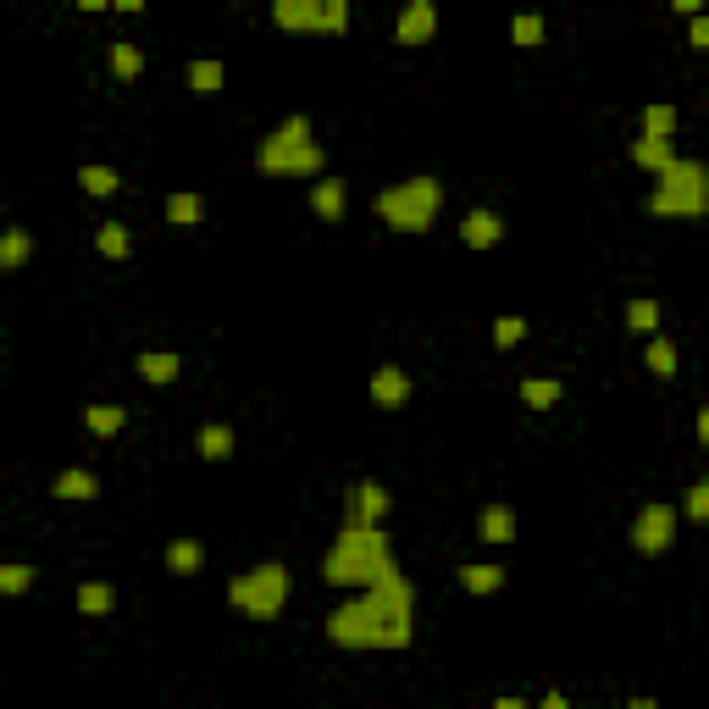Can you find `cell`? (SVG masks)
<instances>
[{"instance_id": "cell-27", "label": "cell", "mask_w": 709, "mask_h": 709, "mask_svg": "<svg viewBox=\"0 0 709 709\" xmlns=\"http://www.w3.org/2000/svg\"><path fill=\"white\" fill-rule=\"evenodd\" d=\"M643 139H676V111L671 106H643Z\"/></svg>"}, {"instance_id": "cell-22", "label": "cell", "mask_w": 709, "mask_h": 709, "mask_svg": "<svg viewBox=\"0 0 709 709\" xmlns=\"http://www.w3.org/2000/svg\"><path fill=\"white\" fill-rule=\"evenodd\" d=\"M34 255V239H28L23 228H12V233H0V272H17V266Z\"/></svg>"}, {"instance_id": "cell-37", "label": "cell", "mask_w": 709, "mask_h": 709, "mask_svg": "<svg viewBox=\"0 0 709 709\" xmlns=\"http://www.w3.org/2000/svg\"><path fill=\"white\" fill-rule=\"evenodd\" d=\"M709 516V482H693L687 488V521H704Z\"/></svg>"}, {"instance_id": "cell-24", "label": "cell", "mask_w": 709, "mask_h": 709, "mask_svg": "<svg viewBox=\"0 0 709 709\" xmlns=\"http://www.w3.org/2000/svg\"><path fill=\"white\" fill-rule=\"evenodd\" d=\"M122 421H128V410H122V405H89L84 410V427H89V433H100V438L122 433Z\"/></svg>"}, {"instance_id": "cell-34", "label": "cell", "mask_w": 709, "mask_h": 709, "mask_svg": "<svg viewBox=\"0 0 709 709\" xmlns=\"http://www.w3.org/2000/svg\"><path fill=\"white\" fill-rule=\"evenodd\" d=\"M521 338H527V322H521V316H499V322H493V344L499 349L521 344Z\"/></svg>"}, {"instance_id": "cell-12", "label": "cell", "mask_w": 709, "mask_h": 709, "mask_svg": "<svg viewBox=\"0 0 709 709\" xmlns=\"http://www.w3.org/2000/svg\"><path fill=\"white\" fill-rule=\"evenodd\" d=\"M372 399L383 410H405L410 405V377L399 372V366H377L372 372Z\"/></svg>"}, {"instance_id": "cell-3", "label": "cell", "mask_w": 709, "mask_h": 709, "mask_svg": "<svg viewBox=\"0 0 709 709\" xmlns=\"http://www.w3.org/2000/svg\"><path fill=\"white\" fill-rule=\"evenodd\" d=\"M322 145L311 139V117H283L277 122V133H266V145L255 150V167L266 172V178H311V172H322Z\"/></svg>"}, {"instance_id": "cell-4", "label": "cell", "mask_w": 709, "mask_h": 709, "mask_svg": "<svg viewBox=\"0 0 709 709\" xmlns=\"http://www.w3.org/2000/svg\"><path fill=\"white\" fill-rule=\"evenodd\" d=\"M704 205H709V172L698 167L693 156H676L671 167L654 178V194H649V211L665 222H693L704 217Z\"/></svg>"}, {"instance_id": "cell-36", "label": "cell", "mask_w": 709, "mask_h": 709, "mask_svg": "<svg viewBox=\"0 0 709 709\" xmlns=\"http://www.w3.org/2000/svg\"><path fill=\"white\" fill-rule=\"evenodd\" d=\"M510 34H516V45H543V17H527V12H521L516 17V23H510Z\"/></svg>"}, {"instance_id": "cell-40", "label": "cell", "mask_w": 709, "mask_h": 709, "mask_svg": "<svg viewBox=\"0 0 709 709\" xmlns=\"http://www.w3.org/2000/svg\"><path fill=\"white\" fill-rule=\"evenodd\" d=\"M538 709H571V704H565V693H543Z\"/></svg>"}, {"instance_id": "cell-20", "label": "cell", "mask_w": 709, "mask_h": 709, "mask_svg": "<svg viewBox=\"0 0 709 709\" xmlns=\"http://www.w3.org/2000/svg\"><path fill=\"white\" fill-rule=\"evenodd\" d=\"M194 444H200L205 460H228V455H233V427H222V421H205Z\"/></svg>"}, {"instance_id": "cell-9", "label": "cell", "mask_w": 709, "mask_h": 709, "mask_svg": "<svg viewBox=\"0 0 709 709\" xmlns=\"http://www.w3.org/2000/svg\"><path fill=\"white\" fill-rule=\"evenodd\" d=\"M433 28H438L433 0H410L405 12H399V23H394V39H399V45H427V39H433Z\"/></svg>"}, {"instance_id": "cell-11", "label": "cell", "mask_w": 709, "mask_h": 709, "mask_svg": "<svg viewBox=\"0 0 709 709\" xmlns=\"http://www.w3.org/2000/svg\"><path fill=\"white\" fill-rule=\"evenodd\" d=\"M460 239H466V250H493V244L505 239V222H499V211H466Z\"/></svg>"}, {"instance_id": "cell-41", "label": "cell", "mask_w": 709, "mask_h": 709, "mask_svg": "<svg viewBox=\"0 0 709 709\" xmlns=\"http://www.w3.org/2000/svg\"><path fill=\"white\" fill-rule=\"evenodd\" d=\"M626 709H660V704H654V698H632Z\"/></svg>"}, {"instance_id": "cell-19", "label": "cell", "mask_w": 709, "mask_h": 709, "mask_svg": "<svg viewBox=\"0 0 709 709\" xmlns=\"http://www.w3.org/2000/svg\"><path fill=\"white\" fill-rule=\"evenodd\" d=\"M311 205H316V217H322V222H338V217H344V183H338V178H322V183L311 189Z\"/></svg>"}, {"instance_id": "cell-6", "label": "cell", "mask_w": 709, "mask_h": 709, "mask_svg": "<svg viewBox=\"0 0 709 709\" xmlns=\"http://www.w3.org/2000/svg\"><path fill=\"white\" fill-rule=\"evenodd\" d=\"M228 604L239 615H250V621H277L283 615V604H289V565H250V571H239V577L228 582Z\"/></svg>"}, {"instance_id": "cell-26", "label": "cell", "mask_w": 709, "mask_h": 709, "mask_svg": "<svg viewBox=\"0 0 709 709\" xmlns=\"http://www.w3.org/2000/svg\"><path fill=\"white\" fill-rule=\"evenodd\" d=\"M111 604H117L111 582H84V588H78V610L84 615H111Z\"/></svg>"}, {"instance_id": "cell-39", "label": "cell", "mask_w": 709, "mask_h": 709, "mask_svg": "<svg viewBox=\"0 0 709 709\" xmlns=\"http://www.w3.org/2000/svg\"><path fill=\"white\" fill-rule=\"evenodd\" d=\"M493 709H532V704H527V698H510L505 693V698H493Z\"/></svg>"}, {"instance_id": "cell-35", "label": "cell", "mask_w": 709, "mask_h": 709, "mask_svg": "<svg viewBox=\"0 0 709 709\" xmlns=\"http://www.w3.org/2000/svg\"><path fill=\"white\" fill-rule=\"evenodd\" d=\"M349 28V6L344 0H322V28L316 34H344Z\"/></svg>"}, {"instance_id": "cell-2", "label": "cell", "mask_w": 709, "mask_h": 709, "mask_svg": "<svg viewBox=\"0 0 709 709\" xmlns=\"http://www.w3.org/2000/svg\"><path fill=\"white\" fill-rule=\"evenodd\" d=\"M322 577L333 582V588H383V582H399L405 571H399L394 549H388V532L372 527V521H355L344 516V527H338L333 549H327L322 560Z\"/></svg>"}, {"instance_id": "cell-17", "label": "cell", "mask_w": 709, "mask_h": 709, "mask_svg": "<svg viewBox=\"0 0 709 709\" xmlns=\"http://www.w3.org/2000/svg\"><path fill=\"white\" fill-rule=\"evenodd\" d=\"M167 222H178V228H200L205 222V200L200 194H167Z\"/></svg>"}, {"instance_id": "cell-18", "label": "cell", "mask_w": 709, "mask_h": 709, "mask_svg": "<svg viewBox=\"0 0 709 709\" xmlns=\"http://www.w3.org/2000/svg\"><path fill=\"white\" fill-rule=\"evenodd\" d=\"M455 577L466 593H499L505 588V571H499V565H460Z\"/></svg>"}, {"instance_id": "cell-8", "label": "cell", "mask_w": 709, "mask_h": 709, "mask_svg": "<svg viewBox=\"0 0 709 709\" xmlns=\"http://www.w3.org/2000/svg\"><path fill=\"white\" fill-rule=\"evenodd\" d=\"M344 516L383 527V516H388V493H383V482H372V477L355 482V488H349V499H344Z\"/></svg>"}, {"instance_id": "cell-25", "label": "cell", "mask_w": 709, "mask_h": 709, "mask_svg": "<svg viewBox=\"0 0 709 709\" xmlns=\"http://www.w3.org/2000/svg\"><path fill=\"white\" fill-rule=\"evenodd\" d=\"M111 73H117V78H139V73H145V50L128 45V39H117V45H111Z\"/></svg>"}, {"instance_id": "cell-21", "label": "cell", "mask_w": 709, "mask_h": 709, "mask_svg": "<svg viewBox=\"0 0 709 709\" xmlns=\"http://www.w3.org/2000/svg\"><path fill=\"white\" fill-rule=\"evenodd\" d=\"M200 560H205V549L194 538L167 543V571H178V577H194V571H200Z\"/></svg>"}, {"instance_id": "cell-30", "label": "cell", "mask_w": 709, "mask_h": 709, "mask_svg": "<svg viewBox=\"0 0 709 709\" xmlns=\"http://www.w3.org/2000/svg\"><path fill=\"white\" fill-rule=\"evenodd\" d=\"M95 244H100V255H111V261H122V255H128V228H122V222H100Z\"/></svg>"}, {"instance_id": "cell-28", "label": "cell", "mask_w": 709, "mask_h": 709, "mask_svg": "<svg viewBox=\"0 0 709 709\" xmlns=\"http://www.w3.org/2000/svg\"><path fill=\"white\" fill-rule=\"evenodd\" d=\"M521 399H527L532 410H549L554 399H560V383H554V377H527V383H521Z\"/></svg>"}, {"instance_id": "cell-32", "label": "cell", "mask_w": 709, "mask_h": 709, "mask_svg": "<svg viewBox=\"0 0 709 709\" xmlns=\"http://www.w3.org/2000/svg\"><path fill=\"white\" fill-rule=\"evenodd\" d=\"M643 361H649V372H654V377H676V344H671V338H654Z\"/></svg>"}, {"instance_id": "cell-1", "label": "cell", "mask_w": 709, "mask_h": 709, "mask_svg": "<svg viewBox=\"0 0 709 709\" xmlns=\"http://www.w3.org/2000/svg\"><path fill=\"white\" fill-rule=\"evenodd\" d=\"M327 637L338 649H410L416 637V588L410 577L383 582V588H361L327 615Z\"/></svg>"}, {"instance_id": "cell-13", "label": "cell", "mask_w": 709, "mask_h": 709, "mask_svg": "<svg viewBox=\"0 0 709 709\" xmlns=\"http://www.w3.org/2000/svg\"><path fill=\"white\" fill-rule=\"evenodd\" d=\"M50 493H56V499H67V505H84V499H95V493H100V477L89 466H67L56 482H50Z\"/></svg>"}, {"instance_id": "cell-16", "label": "cell", "mask_w": 709, "mask_h": 709, "mask_svg": "<svg viewBox=\"0 0 709 709\" xmlns=\"http://www.w3.org/2000/svg\"><path fill=\"white\" fill-rule=\"evenodd\" d=\"M178 355H172V349H145V355H139V377H145V383H172V377H178Z\"/></svg>"}, {"instance_id": "cell-7", "label": "cell", "mask_w": 709, "mask_h": 709, "mask_svg": "<svg viewBox=\"0 0 709 709\" xmlns=\"http://www.w3.org/2000/svg\"><path fill=\"white\" fill-rule=\"evenodd\" d=\"M676 543V510L671 505H643L637 510V521H632V549L637 554H665Z\"/></svg>"}, {"instance_id": "cell-23", "label": "cell", "mask_w": 709, "mask_h": 709, "mask_svg": "<svg viewBox=\"0 0 709 709\" xmlns=\"http://www.w3.org/2000/svg\"><path fill=\"white\" fill-rule=\"evenodd\" d=\"M222 78H228V73H222V61H211V56L189 61V89H194V95H217Z\"/></svg>"}, {"instance_id": "cell-10", "label": "cell", "mask_w": 709, "mask_h": 709, "mask_svg": "<svg viewBox=\"0 0 709 709\" xmlns=\"http://www.w3.org/2000/svg\"><path fill=\"white\" fill-rule=\"evenodd\" d=\"M272 23L289 28V34H316L322 28V0H277Z\"/></svg>"}, {"instance_id": "cell-15", "label": "cell", "mask_w": 709, "mask_h": 709, "mask_svg": "<svg viewBox=\"0 0 709 709\" xmlns=\"http://www.w3.org/2000/svg\"><path fill=\"white\" fill-rule=\"evenodd\" d=\"M477 538L482 543H510V538H516V510H510V505H488L477 516Z\"/></svg>"}, {"instance_id": "cell-14", "label": "cell", "mask_w": 709, "mask_h": 709, "mask_svg": "<svg viewBox=\"0 0 709 709\" xmlns=\"http://www.w3.org/2000/svg\"><path fill=\"white\" fill-rule=\"evenodd\" d=\"M632 161L660 178V172L676 161V139H643V133H637V139H632Z\"/></svg>"}, {"instance_id": "cell-5", "label": "cell", "mask_w": 709, "mask_h": 709, "mask_svg": "<svg viewBox=\"0 0 709 709\" xmlns=\"http://www.w3.org/2000/svg\"><path fill=\"white\" fill-rule=\"evenodd\" d=\"M438 205H444V183L438 178H405L377 194V217L394 233H427L438 222Z\"/></svg>"}, {"instance_id": "cell-38", "label": "cell", "mask_w": 709, "mask_h": 709, "mask_svg": "<svg viewBox=\"0 0 709 709\" xmlns=\"http://www.w3.org/2000/svg\"><path fill=\"white\" fill-rule=\"evenodd\" d=\"M687 39H693V50H709V23H704V12L693 17V28H687Z\"/></svg>"}, {"instance_id": "cell-31", "label": "cell", "mask_w": 709, "mask_h": 709, "mask_svg": "<svg viewBox=\"0 0 709 709\" xmlns=\"http://www.w3.org/2000/svg\"><path fill=\"white\" fill-rule=\"evenodd\" d=\"M28 588H34V565H23V560L0 565V593H28Z\"/></svg>"}, {"instance_id": "cell-33", "label": "cell", "mask_w": 709, "mask_h": 709, "mask_svg": "<svg viewBox=\"0 0 709 709\" xmlns=\"http://www.w3.org/2000/svg\"><path fill=\"white\" fill-rule=\"evenodd\" d=\"M626 322H632L637 333H654V327H660V305H654V300H632V305H626Z\"/></svg>"}, {"instance_id": "cell-29", "label": "cell", "mask_w": 709, "mask_h": 709, "mask_svg": "<svg viewBox=\"0 0 709 709\" xmlns=\"http://www.w3.org/2000/svg\"><path fill=\"white\" fill-rule=\"evenodd\" d=\"M78 183H84L89 194H117V189H122V178H117L111 167H100V161H89V167L78 172Z\"/></svg>"}]
</instances>
